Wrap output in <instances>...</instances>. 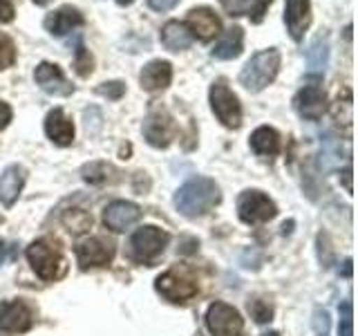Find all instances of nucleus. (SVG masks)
<instances>
[{"mask_svg": "<svg viewBox=\"0 0 358 336\" xmlns=\"http://www.w3.org/2000/svg\"><path fill=\"white\" fill-rule=\"evenodd\" d=\"M251 148L262 157H273L280 153V134L273 128L260 126L251 134Z\"/></svg>", "mask_w": 358, "mask_h": 336, "instance_id": "24", "label": "nucleus"}, {"mask_svg": "<svg viewBox=\"0 0 358 336\" xmlns=\"http://www.w3.org/2000/svg\"><path fill=\"white\" fill-rule=\"evenodd\" d=\"M343 179H345V188L352 193V168H347V171L343 173Z\"/></svg>", "mask_w": 358, "mask_h": 336, "instance_id": "37", "label": "nucleus"}, {"mask_svg": "<svg viewBox=\"0 0 358 336\" xmlns=\"http://www.w3.org/2000/svg\"><path fill=\"white\" fill-rule=\"evenodd\" d=\"M96 92H99L101 97H108V99H112V101H117V99L123 97V92H126V83H123V81H108V83H101V85L96 88Z\"/></svg>", "mask_w": 358, "mask_h": 336, "instance_id": "32", "label": "nucleus"}, {"mask_svg": "<svg viewBox=\"0 0 358 336\" xmlns=\"http://www.w3.org/2000/svg\"><path fill=\"white\" fill-rule=\"evenodd\" d=\"M162 43L166 50L171 52H182V50H188L190 43H193V36H190L188 27L184 25V22L179 20H171L166 22L164 29H162Z\"/></svg>", "mask_w": 358, "mask_h": 336, "instance_id": "23", "label": "nucleus"}, {"mask_svg": "<svg viewBox=\"0 0 358 336\" xmlns=\"http://www.w3.org/2000/svg\"><path fill=\"white\" fill-rule=\"evenodd\" d=\"M280 72V52L268 48L253 54L240 72V83L249 90V92H262L266 85L275 81Z\"/></svg>", "mask_w": 358, "mask_h": 336, "instance_id": "2", "label": "nucleus"}, {"mask_svg": "<svg viewBox=\"0 0 358 336\" xmlns=\"http://www.w3.org/2000/svg\"><path fill=\"white\" fill-rule=\"evenodd\" d=\"M249 312H251V316L255 318V323H268L273 318V307L262 298L251 300L249 302Z\"/></svg>", "mask_w": 358, "mask_h": 336, "instance_id": "29", "label": "nucleus"}, {"mask_svg": "<svg viewBox=\"0 0 358 336\" xmlns=\"http://www.w3.org/2000/svg\"><path fill=\"white\" fill-rule=\"evenodd\" d=\"M139 218H141V209L137 204H132V202H126V200L112 202V204H108L103 211V224L115 233L130 229L132 224L139 222Z\"/></svg>", "mask_w": 358, "mask_h": 336, "instance_id": "15", "label": "nucleus"}, {"mask_svg": "<svg viewBox=\"0 0 358 336\" xmlns=\"http://www.w3.org/2000/svg\"><path fill=\"white\" fill-rule=\"evenodd\" d=\"M206 325L215 336L224 334H240L242 332V316L240 312L227 305V302H213L206 312Z\"/></svg>", "mask_w": 358, "mask_h": 336, "instance_id": "10", "label": "nucleus"}, {"mask_svg": "<svg viewBox=\"0 0 358 336\" xmlns=\"http://www.w3.org/2000/svg\"><path fill=\"white\" fill-rule=\"evenodd\" d=\"M16 43L11 41V36L0 31V70H7L16 63Z\"/></svg>", "mask_w": 358, "mask_h": 336, "instance_id": "27", "label": "nucleus"}, {"mask_svg": "<svg viewBox=\"0 0 358 336\" xmlns=\"http://www.w3.org/2000/svg\"><path fill=\"white\" fill-rule=\"evenodd\" d=\"M117 3H119L121 7H128V5H132V3H134V0H117Z\"/></svg>", "mask_w": 358, "mask_h": 336, "instance_id": "39", "label": "nucleus"}, {"mask_svg": "<svg viewBox=\"0 0 358 336\" xmlns=\"http://www.w3.org/2000/svg\"><path fill=\"white\" fill-rule=\"evenodd\" d=\"M244 45V29L240 25H233L227 29V34L220 38V43L210 50V56L217 61H233L242 54Z\"/></svg>", "mask_w": 358, "mask_h": 336, "instance_id": "21", "label": "nucleus"}, {"mask_svg": "<svg viewBox=\"0 0 358 336\" xmlns=\"http://www.w3.org/2000/svg\"><path fill=\"white\" fill-rule=\"evenodd\" d=\"M110 173H115V168L106 162H92V164H85L81 168L83 179L90 184H106L110 179Z\"/></svg>", "mask_w": 358, "mask_h": 336, "instance_id": "26", "label": "nucleus"}, {"mask_svg": "<svg viewBox=\"0 0 358 336\" xmlns=\"http://www.w3.org/2000/svg\"><path fill=\"white\" fill-rule=\"evenodd\" d=\"M18 258V249H16V244H11V242H3L0 240V265H5V262H14Z\"/></svg>", "mask_w": 358, "mask_h": 336, "instance_id": "33", "label": "nucleus"}, {"mask_svg": "<svg viewBox=\"0 0 358 336\" xmlns=\"http://www.w3.org/2000/svg\"><path fill=\"white\" fill-rule=\"evenodd\" d=\"M262 336H280L278 332H266V334H262Z\"/></svg>", "mask_w": 358, "mask_h": 336, "instance_id": "41", "label": "nucleus"}, {"mask_svg": "<svg viewBox=\"0 0 358 336\" xmlns=\"http://www.w3.org/2000/svg\"><path fill=\"white\" fill-rule=\"evenodd\" d=\"M112 258H115V246L101 238H85L76 244V260L83 269L110 265Z\"/></svg>", "mask_w": 358, "mask_h": 336, "instance_id": "14", "label": "nucleus"}, {"mask_svg": "<svg viewBox=\"0 0 358 336\" xmlns=\"http://www.w3.org/2000/svg\"><path fill=\"white\" fill-rule=\"evenodd\" d=\"M296 112L307 121H318L327 110V94L320 83H307L294 99Z\"/></svg>", "mask_w": 358, "mask_h": 336, "instance_id": "9", "label": "nucleus"}, {"mask_svg": "<svg viewBox=\"0 0 358 336\" xmlns=\"http://www.w3.org/2000/svg\"><path fill=\"white\" fill-rule=\"evenodd\" d=\"M143 137L155 148H168L175 137V121L164 106H152L143 119Z\"/></svg>", "mask_w": 358, "mask_h": 336, "instance_id": "7", "label": "nucleus"}, {"mask_svg": "<svg viewBox=\"0 0 358 336\" xmlns=\"http://www.w3.org/2000/svg\"><path fill=\"white\" fill-rule=\"evenodd\" d=\"M168 240H171V235L162 231L159 227H141L130 238V258L137 262L148 265L164 253Z\"/></svg>", "mask_w": 358, "mask_h": 336, "instance_id": "4", "label": "nucleus"}, {"mask_svg": "<svg viewBox=\"0 0 358 336\" xmlns=\"http://www.w3.org/2000/svg\"><path fill=\"white\" fill-rule=\"evenodd\" d=\"M14 5L9 0H0V22H11L14 20Z\"/></svg>", "mask_w": 358, "mask_h": 336, "instance_id": "34", "label": "nucleus"}, {"mask_svg": "<svg viewBox=\"0 0 358 336\" xmlns=\"http://www.w3.org/2000/svg\"><path fill=\"white\" fill-rule=\"evenodd\" d=\"M36 5H48V3H52V0H34Z\"/></svg>", "mask_w": 358, "mask_h": 336, "instance_id": "40", "label": "nucleus"}, {"mask_svg": "<svg viewBox=\"0 0 358 336\" xmlns=\"http://www.w3.org/2000/svg\"><path fill=\"white\" fill-rule=\"evenodd\" d=\"M238 216L246 224H262L278 216V206L262 190H244L238 197Z\"/></svg>", "mask_w": 358, "mask_h": 336, "instance_id": "6", "label": "nucleus"}, {"mask_svg": "<svg viewBox=\"0 0 358 336\" xmlns=\"http://www.w3.org/2000/svg\"><path fill=\"white\" fill-rule=\"evenodd\" d=\"M229 16H249L251 22H262L268 5L273 0H220Z\"/></svg>", "mask_w": 358, "mask_h": 336, "instance_id": "22", "label": "nucleus"}, {"mask_svg": "<svg viewBox=\"0 0 358 336\" xmlns=\"http://www.w3.org/2000/svg\"><path fill=\"white\" fill-rule=\"evenodd\" d=\"M83 25H85L83 14L72 5L59 7L45 18V29H48L52 36H65V34H70L76 27H83Z\"/></svg>", "mask_w": 358, "mask_h": 336, "instance_id": "17", "label": "nucleus"}, {"mask_svg": "<svg viewBox=\"0 0 358 336\" xmlns=\"http://www.w3.org/2000/svg\"><path fill=\"white\" fill-rule=\"evenodd\" d=\"M345 276H352V258L345 260Z\"/></svg>", "mask_w": 358, "mask_h": 336, "instance_id": "38", "label": "nucleus"}, {"mask_svg": "<svg viewBox=\"0 0 358 336\" xmlns=\"http://www.w3.org/2000/svg\"><path fill=\"white\" fill-rule=\"evenodd\" d=\"M184 25L188 27L190 36H195V38L204 41V43L213 41L222 31V22H220L217 14L210 7H195V9H190Z\"/></svg>", "mask_w": 358, "mask_h": 336, "instance_id": "13", "label": "nucleus"}, {"mask_svg": "<svg viewBox=\"0 0 358 336\" xmlns=\"http://www.w3.org/2000/svg\"><path fill=\"white\" fill-rule=\"evenodd\" d=\"M74 67H76V74L78 76H90L94 70V59H92V54H90L85 50V45L83 43H78V48H76V59H74Z\"/></svg>", "mask_w": 358, "mask_h": 336, "instance_id": "28", "label": "nucleus"}, {"mask_svg": "<svg viewBox=\"0 0 358 336\" xmlns=\"http://www.w3.org/2000/svg\"><path fill=\"white\" fill-rule=\"evenodd\" d=\"M220 200V186L210 177H193L179 186L175 193V206L186 218H199L215 209Z\"/></svg>", "mask_w": 358, "mask_h": 336, "instance_id": "1", "label": "nucleus"}, {"mask_svg": "<svg viewBox=\"0 0 358 336\" xmlns=\"http://www.w3.org/2000/svg\"><path fill=\"white\" fill-rule=\"evenodd\" d=\"M224 336H240V334H224Z\"/></svg>", "mask_w": 358, "mask_h": 336, "instance_id": "42", "label": "nucleus"}, {"mask_svg": "<svg viewBox=\"0 0 358 336\" xmlns=\"http://www.w3.org/2000/svg\"><path fill=\"white\" fill-rule=\"evenodd\" d=\"M139 81H141V88L145 90V92H159V90H166L173 81V65L168 61H162V59L150 61L141 70Z\"/></svg>", "mask_w": 358, "mask_h": 336, "instance_id": "18", "label": "nucleus"}, {"mask_svg": "<svg viewBox=\"0 0 358 336\" xmlns=\"http://www.w3.org/2000/svg\"><path fill=\"white\" fill-rule=\"evenodd\" d=\"M25 179L27 171L20 164H11L3 171V175H0V202L5 206H14L22 186H25Z\"/></svg>", "mask_w": 358, "mask_h": 336, "instance_id": "20", "label": "nucleus"}, {"mask_svg": "<svg viewBox=\"0 0 358 336\" xmlns=\"http://www.w3.org/2000/svg\"><path fill=\"white\" fill-rule=\"evenodd\" d=\"M210 108L215 112V117L220 119L222 126L227 128H240L242 126V106L238 94L229 88L227 78H217L215 83L210 85Z\"/></svg>", "mask_w": 358, "mask_h": 336, "instance_id": "3", "label": "nucleus"}, {"mask_svg": "<svg viewBox=\"0 0 358 336\" xmlns=\"http://www.w3.org/2000/svg\"><path fill=\"white\" fill-rule=\"evenodd\" d=\"M285 22H287V31L291 34V38L300 43L311 25L309 0H285Z\"/></svg>", "mask_w": 358, "mask_h": 336, "instance_id": "16", "label": "nucleus"}, {"mask_svg": "<svg viewBox=\"0 0 358 336\" xmlns=\"http://www.w3.org/2000/svg\"><path fill=\"white\" fill-rule=\"evenodd\" d=\"M34 81L41 85L43 92L52 97H70L74 92V85L67 81L63 70L56 63H38L36 70H34Z\"/></svg>", "mask_w": 358, "mask_h": 336, "instance_id": "12", "label": "nucleus"}, {"mask_svg": "<svg viewBox=\"0 0 358 336\" xmlns=\"http://www.w3.org/2000/svg\"><path fill=\"white\" fill-rule=\"evenodd\" d=\"M338 336H354V316H352V302L350 300H345L341 305Z\"/></svg>", "mask_w": 358, "mask_h": 336, "instance_id": "30", "label": "nucleus"}, {"mask_svg": "<svg viewBox=\"0 0 358 336\" xmlns=\"http://www.w3.org/2000/svg\"><path fill=\"white\" fill-rule=\"evenodd\" d=\"M157 291L171 302H184L197 294V283L186 274L166 272L157 278Z\"/></svg>", "mask_w": 358, "mask_h": 336, "instance_id": "11", "label": "nucleus"}, {"mask_svg": "<svg viewBox=\"0 0 358 336\" xmlns=\"http://www.w3.org/2000/svg\"><path fill=\"white\" fill-rule=\"evenodd\" d=\"M34 325V314L22 300L0 302V332L5 334H25Z\"/></svg>", "mask_w": 358, "mask_h": 336, "instance_id": "8", "label": "nucleus"}, {"mask_svg": "<svg viewBox=\"0 0 358 336\" xmlns=\"http://www.w3.org/2000/svg\"><path fill=\"white\" fill-rule=\"evenodd\" d=\"M11 121V108L5 101H0V132H3Z\"/></svg>", "mask_w": 358, "mask_h": 336, "instance_id": "36", "label": "nucleus"}, {"mask_svg": "<svg viewBox=\"0 0 358 336\" xmlns=\"http://www.w3.org/2000/svg\"><path fill=\"white\" fill-rule=\"evenodd\" d=\"M311 328L318 336H327L329 334V312L316 307L313 309V318H311Z\"/></svg>", "mask_w": 358, "mask_h": 336, "instance_id": "31", "label": "nucleus"}, {"mask_svg": "<svg viewBox=\"0 0 358 336\" xmlns=\"http://www.w3.org/2000/svg\"><path fill=\"white\" fill-rule=\"evenodd\" d=\"M329 61V43L327 38H316V43L307 50V63L311 72H322Z\"/></svg>", "mask_w": 358, "mask_h": 336, "instance_id": "25", "label": "nucleus"}, {"mask_svg": "<svg viewBox=\"0 0 358 336\" xmlns=\"http://www.w3.org/2000/svg\"><path fill=\"white\" fill-rule=\"evenodd\" d=\"M27 260L34 272H36V276L43 280H56L63 276V269H65L63 258L59 249H54L48 240L31 242L27 246Z\"/></svg>", "mask_w": 358, "mask_h": 336, "instance_id": "5", "label": "nucleus"}, {"mask_svg": "<svg viewBox=\"0 0 358 336\" xmlns=\"http://www.w3.org/2000/svg\"><path fill=\"white\" fill-rule=\"evenodd\" d=\"M45 134H48L56 146H70L74 141V123L61 108H54L50 115L45 117Z\"/></svg>", "mask_w": 358, "mask_h": 336, "instance_id": "19", "label": "nucleus"}, {"mask_svg": "<svg viewBox=\"0 0 358 336\" xmlns=\"http://www.w3.org/2000/svg\"><path fill=\"white\" fill-rule=\"evenodd\" d=\"M177 3L179 0H148L150 9H155V11H171Z\"/></svg>", "mask_w": 358, "mask_h": 336, "instance_id": "35", "label": "nucleus"}]
</instances>
